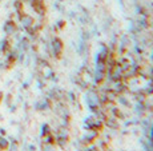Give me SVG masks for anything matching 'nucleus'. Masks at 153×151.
Wrapping results in <instances>:
<instances>
[{
	"mask_svg": "<svg viewBox=\"0 0 153 151\" xmlns=\"http://www.w3.org/2000/svg\"><path fill=\"white\" fill-rule=\"evenodd\" d=\"M3 29H4V32L7 35H12V34H15V31H16V26H15V23L12 20H7V22L4 23V26H3Z\"/></svg>",
	"mask_w": 153,
	"mask_h": 151,
	"instance_id": "f257e3e1",
	"label": "nucleus"
},
{
	"mask_svg": "<svg viewBox=\"0 0 153 151\" xmlns=\"http://www.w3.org/2000/svg\"><path fill=\"white\" fill-rule=\"evenodd\" d=\"M8 146H10V143H8L7 138H4L3 135H0V147H1V150L8 149Z\"/></svg>",
	"mask_w": 153,
	"mask_h": 151,
	"instance_id": "f03ea898",
	"label": "nucleus"
},
{
	"mask_svg": "<svg viewBox=\"0 0 153 151\" xmlns=\"http://www.w3.org/2000/svg\"><path fill=\"white\" fill-rule=\"evenodd\" d=\"M22 23H23L24 27H29V26L32 24V19L29 16H23L22 17Z\"/></svg>",
	"mask_w": 153,
	"mask_h": 151,
	"instance_id": "7ed1b4c3",
	"label": "nucleus"
},
{
	"mask_svg": "<svg viewBox=\"0 0 153 151\" xmlns=\"http://www.w3.org/2000/svg\"><path fill=\"white\" fill-rule=\"evenodd\" d=\"M1 102H3V92L0 91V103H1Z\"/></svg>",
	"mask_w": 153,
	"mask_h": 151,
	"instance_id": "20e7f679",
	"label": "nucleus"
},
{
	"mask_svg": "<svg viewBox=\"0 0 153 151\" xmlns=\"http://www.w3.org/2000/svg\"><path fill=\"white\" fill-rule=\"evenodd\" d=\"M0 151H3V150H1V147H0Z\"/></svg>",
	"mask_w": 153,
	"mask_h": 151,
	"instance_id": "39448f33",
	"label": "nucleus"
},
{
	"mask_svg": "<svg viewBox=\"0 0 153 151\" xmlns=\"http://www.w3.org/2000/svg\"><path fill=\"white\" fill-rule=\"evenodd\" d=\"M0 2H1V0H0Z\"/></svg>",
	"mask_w": 153,
	"mask_h": 151,
	"instance_id": "423d86ee",
	"label": "nucleus"
}]
</instances>
